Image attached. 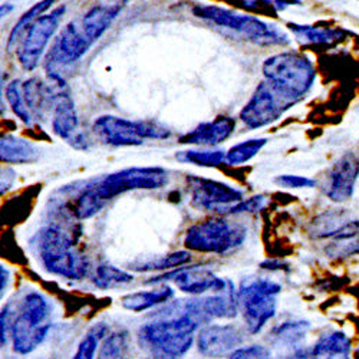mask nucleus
I'll return each mask as SVG.
<instances>
[{"instance_id":"nucleus-1","label":"nucleus","mask_w":359,"mask_h":359,"mask_svg":"<svg viewBox=\"0 0 359 359\" xmlns=\"http://www.w3.org/2000/svg\"><path fill=\"white\" fill-rule=\"evenodd\" d=\"M127 2L128 0H98L78 19L65 25L46 56L45 68L49 75H55L57 68L78 62L104 36Z\"/></svg>"},{"instance_id":"nucleus-2","label":"nucleus","mask_w":359,"mask_h":359,"mask_svg":"<svg viewBox=\"0 0 359 359\" xmlns=\"http://www.w3.org/2000/svg\"><path fill=\"white\" fill-rule=\"evenodd\" d=\"M178 306V305H177ZM201 323L178 306L165 318L142 325L137 342L153 359H182L194 344V334Z\"/></svg>"},{"instance_id":"nucleus-3","label":"nucleus","mask_w":359,"mask_h":359,"mask_svg":"<svg viewBox=\"0 0 359 359\" xmlns=\"http://www.w3.org/2000/svg\"><path fill=\"white\" fill-rule=\"evenodd\" d=\"M262 71L266 82L292 104L305 98L316 81L315 64L305 53L293 50L267 57Z\"/></svg>"},{"instance_id":"nucleus-4","label":"nucleus","mask_w":359,"mask_h":359,"mask_svg":"<svg viewBox=\"0 0 359 359\" xmlns=\"http://www.w3.org/2000/svg\"><path fill=\"white\" fill-rule=\"evenodd\" d=\"M193 15L219 27L229 29L259 46H286L290 43L289 36L280 27L253 15L238 13L216 5H196Z\"/></svg>"},{"instance_id":"nucleus-5","label":"nucleus","mask_w":359,"mask_h":359,"mask_svg":"<svg viewBox=\"0 0 359 359\" xmlns=\"http://www.w3.org/2000/svg\"><path fill=\"white\" fill-rule=\"evenodd\" d=\"M39 259L45 271L69 280H82L89 273V262L76 253L75 242L56 226L39 231Z\"/></svg>"},{"instance_id":"nucleus-6","label":"nucleus","mask_w":359,"mask_h":359,"mask_svg":"<svg viewBox=\"0 0 359 359\" xmlns=\"http://www.w3.org/2000/svg\"><path fill=\"white\" fill-rule=\"evenodd\" d=\"M49 309L48 299L39 292H29L23 297L18 315L12 322L9 320V334L16 353H32L43 344L50 331Z\"/></svg>"},{"instance_id":"nucleus-7","label":"nucleus","mask_w":359,"mask_h":359,"mask_svg":"<svg viewBox=\"0 0 359 359\" xmlns=\"http://www.w3.org/2000/svg\"><path fill=\"white\" fill-rule=\"evenodd\" d=\"M248 230L238 223L224 217H210L189 227L184 236V246L189 250L224 256L241 248Z\"/></svg>"},{"instance_id":"nucleus-8","label":"nucleus","mask_w":359,"mask_h":359,"mask_svg":"<svg viewBox=\"0 0 359 359\" xmlns=\"http://www.w3.org/2000/svg\"><path fill=\"white\" fill-rule=\"evenodd\" d=\"M280 292V283L266 278H252L242 282L237 290V304L250 335L262 332L267 322L275 318L276 297Z\"/></svg>"},{"instance_id":"nucleus-9","label":"nucleus","mask_w":359,"mask_h":359,"mask_svg":"<svg viewBox=\"0 0 359 359\" xmlns=\"http://www.w3.org/2000/svg\"><path fill=\"white\" fill-rule=\"evenodd\" d=\"M93 131L102 144L112 147H135L145 140H167L171 137V131L160 123L131 121L114 115L97 118Z\"/></svg>"},{"instance_id":"nucleus-10","label":"nucleus","mask_w":359,"mask_h":359,"mask_svg":"<svg viewBox=\"0 0 359 359\" xmlns=\"http://www.w3.org/2000/svg\"><path fill=\"white\" fill-rule=\"evenodd\" d=\"M98 198L107 204L119 194L134 190H158L168 184V171L161 167H131L91 182Z\"/></svg>"},{"instance_id":"nucleus-11","label":"nucleus","mask_w":359,"mask_h":359,"mask_svg":"<svg viewBox=\"0 0 359 359\" xmlns=\"http://www.w3.org/2000/svg\"><path fill=\"white\" fill-rule=\"evenodd\" d=\"M65 12V5L57 6L50 13L41 16L27 29L16 50L18 61L23 69L34 71L39 65L41 57L50 39L55 36Z\"/></svg>"},{"instance_id":"nucleus-12","label":"nucleus","mask_w":359,"mask_h":359,"mask_svg":"<svg viewBox=\"0 0 359 359\" xmlns=\"http://www.w3.org/2000/svg\"><path fill=\"white\" fill-rule=\"evenodd\" d=\"M186 182L191 204L200 210L229 215L236 204L245 200L242 190L217 182V180L189 175Z\"/></svg>"},{"instance_id":"nucleus-13","label":"nucleus","mask_w":359,"mask_h":359,"mask_svg":"<svg viewBox=\"0 0 359 359\" xmlns=\"http://www.w3.org/2000/svg\"><path fill=\"white\" fill-rule=\"evenodd\" d=\"M56 83L52 89V130L53 133L75 148L86 149L88 138L79 131V119L75 109V104L68 93L65 82L59 76H52Z\"/></svg>"},{"instance_id":"nucleus-14","label":"nucleus","mask_w":359,"mask_h":359,"mask_svg":"<svg viewBox=\"0 0 359 359\" xmlns=\"http://www.w3.org/2000/svg\"><path fill=\"white\" fill-rule=\"evenodd\" d=\"M294 104L285 100L275 88L266 81L259 83L253 95L241 111V119L249 128H262L279 119L286 109Z\"/></svg>"},{"instance_id":"nucleus-15","label":"nucleus","mask_w":359,"mask_h":359,"mask_svg":"<svg viewBox=\"0 0 359 359\" xmlns=\"http://www.w3.org/2000/svg\"><path fill=\"white\" fill-rule=\"evenodd\" d=\"M165 280H172L178 290L191 296H200L208 290L222 293L227 290L231 282L219 278L213 271L203 266H183L145 282V285H156Z\"/></svg>"},{"instance_id":"nucleus-16","label":"nucleus","mask_w":359,"mask_h":359,"mask_svg":"<svg viewBox=\"0 0 359 359\" xmlns=\"http://www.w3.org/2000/svg\"><path fill=\"white\" fill-rule=\"evenodd\" d=\"M358 180L359 156L353 151H346L327 170L322 189L331 201L346 203L353 197Z\"/></svg>"},{"instance_id":"nucleus-17","label":"nucleus","mask_w":359,"mask_h":359,"mask_svg":"<svg viewBox=\"0 0 359 359\" xmlns=\"http://www.w3.org/2000/svg\"><path fill=\"white\" fill-rule=\"evenodd\" d=\"M245 335L236 325H207L198 332L197 348L205 358H227L241 348Z\"/></svg>"},{"instance_id":"nucleus-18","label":"nucleus","mask_w":359,"mask_h":359,"mask_svg":"<svg viewBox=\"0 0 359 359\" xmlns=\"http://www.w3.org/2000/svg\"><path fill=\"white\" fill-rule=\"evenodd\" d=\"M359 234V219L346 208H331L318 215L309 224V236L316 241H346Z\"/></svg>"},{"instance_id":"nucleus-19","label":"nucleus","mask_w":359,"mask_h":359,"mask_svg":"<svg viewBox=\"0 0 359 359\" xmlns=\"http://www.w3.org/2000/svg\"><path fill=\"white\" fill-rule=\"evenodd\" d=\"M236 128V119L229 115H220L213 121L203 123L193 131L178 138L180 144L197 147H216L224 142Z\"/></svg>"},{"instance_id":"nucleus-20","label":"nucleus","mask_w":359,"mask_h":359,"mask_svg":"<svg viewBox=\"0 0 359 359\" xmlns=\"http://www.w3.org/2000/svg\"><path fill=\"white\" fill-rule=\"evenodd\" d=\"M287 29L294 39L304 46H335L348 39V32L339 27L319 25L287 23Z\"/></svg>"},{"instance_id":"nucleus-21","label":"nucleus","mask_w":359,"mask_h":359,"mask_svg":"<svg viewBox=\"0 0 359 359\" xmlns=\"http://www.w3.org/2000/svg\"><path fill=\"white\" fill-rule=\"evenodd\" d=\"M316 359H349L352 353V339L344 331H326L312 346Z\"/></svg>"},{"instance_id":"nucleus-22","label":"nucleus","mask_w":359,"mask_h":359,"mask_svg":"<svg viewBox=\"0 0 359 359\" xmlns=\"http://www.w3.org/2000/svg\"><path fill=\"white\" fill-rule=\"evenodd\" d=\"M41 157L39 148L27 140L16 135H2L0 141V158L5 164H31Z\"/></svg>"},{"instance_id":"nucleus-23","label":"nucleus","mask_w":359,"mask_h":359,"mask_svg":"<svg viewBox=\"0 0 359 359\" xmlns=\"http://www.w3.org/2000/svg\"><path fill=\"white\" fill-rule=\"evenodd\" d=\"M172 296H174V290L167 285H161L151 290H138V292H133L123 296L121 305L127 311L141 313L148 309H153L156 306L168 304L170 299H172Z\"/></svg>"},{"instance_id":"nucleus-24","label":"nucleus","mask_w":359,"mask_h":359,"mask_svg":"<svg viewBox=\"0 0 359 359\" xmlns=\"http://www.w3.org/2000/svg\"><path fill=\"white\" fill-rule=\"evenodd\" d=\"M22 93L27 109L35 119L43 118L45 109L52 107V89H49L38 78L27 79L22 83Z\"/></svg>"},{"instance_id":"nucleus-25","label":"nucleus","mask_w":359,"mask_h":359,"mask_svg":"<svg viewBox=\"0 0 359 359\" xmlns=\"http://www.w3.org/2000/svg\"><path fill=\"white\" fill-rule=\"evenodd\" d=\"M311 331V323L304 319H294V320H286L275 327H272L269 337L278 345L289 346V348H299L308 334Z\"/></svg>"},{"instance_id":"nucleus-26","label":"nucleus","mask_w":359,"mask_h":359,"mask_svg":"<svg viewBox=\"0 0 359 359\" xmlns=\"http://www.w3.org/2000/svg\"><path fill=\"white\" fill-rule=\"evenodd\" d=\"M53 4H56V0H41V2L35 4L31 9L26 11L20 16V19L16 22V25L13 26V29L9 34V38H8V42H6L8 50H12L15 46H19L25 34L27 32V29L32 26V23L35 20H38L41 16H43V13L48 9H50Z\"/></svg>"},{"instance_id":"nucleus-27","label":"nucleus","mask_w":359,"mask_h":359,"mask_svg":"<svg viewBox=\"0 0 359 359\" xmlns=\"http://www.w3.org/2000/svg\"><path fill=\"white\" fill-rule=\"evenodd\" d=\"M98 359H131V339L126 329H118L104 338Z\"/></svg>"},{"instance_id":"nucleus-28","label":"nucleus","mask_w":359,"mask_h":359,"mask_svg":"<svg viewBox=\"0 0 359 359\" xmlns=\"http://www.w3.org/2000/svg\"><path fill=\"white\" fill-rule=\"evenodd\" d=\"M190 262H191V255L187 250H180V252H172L164 256L154 257L141 264H135L131 269H134L137 272H165V271H174V269L183 267Z\"/></svg>"},{"instance_id":"nucleus-29","label":"nucleus","mask_w":359,"mask_h":359,"mask_svg":"<svg viewBox=\"0 0 359 359\" xmlns=\"http://www.w3.org/2000/svg\"><path fill=\"white\" fill-rule=\"evenodd\" d=\"M175 160L180 163L194 164L198 167H219L226 163V153L222 149H187V151H178Z\"/></svg>"},{"instance_id":"nucleus-30","label":"nucleus","mask_w":359,"mask_h":359,"mask_svg":"<svg viewBox=\"0 0 359 359\" xmlns=\"http://www.w3.org/2000/svg\"><path fill=\"white\" fill-rule=\"evenodd\" d=\"M134 280V276L126 271H121L112 264H100L93 278V283L102 290L114 289L128 285Z\"/></svg>"},{"instance_id":"nucleus-31","label":"nucleus","mask_w":359,"mask_h":359,"mask_svg":"<svg viewBox=\"0 0 359 359\" xmlns=\"http://www.w3.org/2000/svg\"><path fill=\"white\" fill-rule=\"evenodd\" d=\"M267 144L266 138H255L233 145L226 153V164L227 165H241L250 161L262 148Z\"/></svg>"},{"instance_id":"nucleus-32","label":"nucleus","mask_w":359,"mask_h":359,"mask_svg":"<svg viewBox=\"0 0 359 359\" xmlns=\"http://www.w3.org/2000/svg\"><path fill=\"white\" fill-rule=\"evenodd\" d=\"M105 204L98 198L95 194L93 184L89 183L76 197L75 205H74V216L78 220H86L95 216L98 212H101V208Z\"/></svg>"},{"instance_id":"nucleus-33","label":"nucleus","mask_w":359,"mask_h":359,"mask_svg":"<svg viewBox=\"0 0 359 359\" xmlns=\"http://www.w3.org/2000/svg\"><path fill=\"white\" fill-rule=\"evenodd\" d=\"M107 331L108 327L104 323L94 325L78 344L76 352L72 359H94L100 344L107 337Z\"/></svg>"},{"instance_id":"nucleus-34","label":"nucleus","mask_w":359,"mask_h":359,"mask_svg":"<svg viewBox=\"0 0 359 359\" xmlns=\"http://www.w3.org/2000/svg\"><path fill=\"white\" fill-rule=\"evenodd\" d=\"M233 5L255 13H278L292 6H301V0H231Z\"/></svg>"},{"instance_id":"nucleus-35","label":"nucleus","mask_w":359,"mask_h":359,"mask_svg":"<svg viewBox=\"0 0 359 359\" xmlns=\"http://www.w3.org/2000/svg\"><path fill=\"white\" fill-rule=\"evenodd\" d=\"M6 100H8L12 111L15 112V115L20 119V121L23 124H26L27 127H32L35 118L32 116L31 111H29L26 107L23 93H22V82L19 79H15L8 85Z\"/></svg>"},{"instance_id":"nucleus-36","label":"nucleus","mask_w":359,"mask_h":359,"mask_svg":"<svg viewBox=\"0 0 359 359\" xmlns=\"http://www.w3.org/2000/svg\"><path fill=\"white\" fill-rule=\"evenodd\" d=\"M325 253L331 259L338 260L359 256V234L352 238H346V241L332 242L325 248Z\"/></svg>"},{"instance_id":"nucleus-37","label":"nucleus","mask_w":359,"mask_h":359,"mask_svg":"<svg viewBox=\"0 0 359 359\" xmlns=\"http://www.w3.org/2000/svg\"><path fill=\"white\" fill-rule=\"evenodd\" d=\"M275 183L283 189H313L316 187V180L302 177V175H292V174H285L276 177Z\"/></svg>"},{"instance_id":"nucleus-38","label":"nucleus","mask_w":359,"mask_h":359,"mask_svg":"<svg viewBox=\"0 0 359 359\" xmlns=\"http://www.w3.org/2000/svg\"><path fill=\"white\" fill-rule=\"evenodd\" d=\"M227 359H272V353L262 345H250L238 348Z\"/></svg>"},{"instance_id":"nucleus-39","label":"nucleus","mask_w":359,"mask_h":359,"mask_svg":"<svg viewBox=\"0 0 359 359\" xmlns=\"http://www.w3.org/2000/svg\"><path fill=\"white\" fill-rule=\"evenodd\" d=\"M266 204V197L264 196H253L250 198H246L236 204L229 215H242V213H257Z\"/></svg>"},{"instance_id":"nucleus-40","label":"nucleus","mask_w":359,"mask_h":359,"mask_svg":"<svg viewBox=\"0 0 359 359\" xmlns=\"http://www.w3.org/2000/svg\"><path fill=\"white\" fill-rule=\"evenodd\" d=\"M260 267L264 269V271H269V272H283V273H289L292 271V267L289 263L283 262V260H279V259H269V260H264L263 263H260Z\"/></svg>"},{"instance_id":"nucleus-41","label":"nucleus","mask_w":359,"mask_h":359,"mask_svg":"<svg viewBox=\"0 0 359 359\" xmlns=\"http://www.w3.org/2000/svg\"><path fill=\"white\" fill-rule=\"evenodd\" d=\"M283 359H316L312 348H304V346H299L294 348L289 355H286Z\"/></svg>"},{"instance_id":"nucleus-42","label":"nucleus","mask_w":359,"mask_h":359,"mask_svg":"<svg viewBox=\"0 0 359 359\" xmlns=\"http://www.w3.org/2000/svg\"><path fill=\"white\" fill-rule=\"evenodd\" d=\"M0 272H2V294L5 293V289L8 287V283H9V271L2 266V269H0Z\"/></svg>"},{"instance_id":"nucleus-43","label":"nucleus","mask_w":359,"mask_h":359,"mask_svg":"<svg viewBox=\"0 0 359 359\" xmlns=\"http://www.w3.org/2000/svg\"><path fill=\"white\" fill-rule=\"evenodd\" d=\"M13 9H15L13 5H11V4H4L2 8H0V13H2V16H8Z\"/></svg>"},{"instance_id":"nucleus-44","label":"nucleus","mask_w":359,"mask_h":359,"mask_svg":"<svg viewBox=\"0 0 359 359\" xmlns=\"http://www.w3.org/2000/svg\"><path fill=\"white\" fill-rule=\"evenodd\" d=\"M353 358H355V359H359V346L355 349V352H353Z\"/></svg>"}]
</instances>
